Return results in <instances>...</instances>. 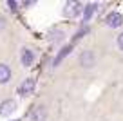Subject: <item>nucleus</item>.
<instances>
[{
	"mask_svg": "<svg viewBox=\"0 0 123 121\" xmlns=\"http://www.w3.org/2000/svg\"><path fill=\"white\" fill-rule=\"evenodd\" d=\"M78 61H80V65L83 69H92L96 65V54L92 53V51H83L80 54V58H78Z\"/></svg>",
	"mask_w": 123,
	"mask_h": 121,
	"instance_id": "obj_1",
	"label": "nucleus"
},
{
	"mask_svg": "<svg viewBox=\"0 0 123 121\" xmlns=\"http://www.w3.org/2000/svg\"><path fill=\"white\" fill-rule=\"evenodd\" d=\"M16 110V101L15 99H6L0 103V116H9Z\"/></svg>",
	"mask_w": 123,
	"mask_h": 121,
	"instance_id": "obj_2",
	"label": "nucleus"
},
{
	"mask_svg": "<svg viewBox=\"0 0 123 121\" xmlns=\"http://www.w3.org/2000/svg\"><path fill=\"white\" fill-rule=\"evenodd\" d=\"M33 91H35V79L33 78H27L25 81L18 87V94L20 96H29Z\"/></svg>",
	"mask_w": 123,
	"mask_h": 121,
	"instance_id": "obj_3",
	"label": "nucleus"
},
{
	"mask_svg": "<svg viewBox=\"0 0 123 121\" xmlns=\"http://www.w3.org/2000/svg\"><path fill=\"white\" fill-rule=\"evenodd\" d=\"M105 22H107V25L109 27H119L123 24V16L119 15V13H109L107 15V18H105Z\"/></svg>",
	"mask_w": 123,
	"mask_h": 121,
	"instance_id": "obj_4",
	"label": "nucleus"
},
{
	"mask_svg": "<svg viewBox=\"0 0 123 121\" xmlns=\"http://www.w3.org/2000/svg\"><path fill=\"white\" fill-rule=\"evenodd\" d=\"M29 117H31L33 121H45V117H47L45 107L40 105V107H36V109H33V112L29 114Z\"/></svg>",
	"mask_w": 123,
	"mask_h": 121,
	"instance_id": "obj_5",
	"label": "nucleus"
},
{
	"mask_svg": "<svg viewBox=\"0 0 123 121\" xmlns=\"http://www.w3.org/2000/svg\"><path fill=\"white\" fill-rule=\"evenodd\" d=\"M80 13V4L78 2H67L63 7V15L65 16H76Z\"/></svg>",
	"mask_w": 123,
	"mask_h": 121,
	"instance_id": "obj_6",
	"label": "nucleus"
},
{
	"mask_svg": "<svg viewBox=\"0 0 123 121\" xmlns=\"http://www.w3.org/2000/svg\"><path fill=\"white\" fill-rule=\"evenodd\" d=\"M11 79V67L6 63H0V85L7 83Z\"/></svg>",
	"mask_w": 123,
	"mask_h": 121,
	"instance_id": "obj_7",
	"label": "nucleus"
},
{
	"mask_svg": "<svg viewBox=\"0 0 123 121\" xmlns=\"http://www.w3.org/2000/svg\"><path fill=\"white\" fill-rule=\"evenodd\" d=\"M33 60H35V53L29 51V49H25L22 53V63H24V67H29V65L33 63Z\"/></svg>",
	"mask_w": 123,
	"mask_h": 121,
	"instance_id": "obj_8",
	"label": "nucleus"
},
{
	"mask_svg": "<svg viewBox=\"0 0 123 121\" xmlns=\"http://www.w3.org/2000/svg\"><path fill=\"white\" fill-rule=\"evenodd\" d=\"M49 38H51V42H53V43H60V42H63L65 34L62 33V31H51V33H49Z\"/></svg>",
	"mask_w": 123,
	"mask_h": 121,
	"instance_id": "obj_9",
	"label": "nucleus"
},
{
	"mask_svg": "<svg viewBox=\"0 0 123 121\" xmlns=\"http://www.w3.org/2000/svg\"><path fill=\"white\" fill-rule=\"evenodd\" d=\"M94 9H96V6H87V9H85V20H89L94 15Z\"/></svg>",
	"mask_w": 123,
	"mask_h": 121,
	"instance_id": "obj_10",
	"label": "nucleus"
},
{
	"mask_svg": "<svg viewBox=\"0 0 123 121\" xmlns=\"http://www.w3.org/2000/svg\"><path fill=\"white\" fill-rule=\"evenodd\" d=\"M69 51H71V45H67V47H65V49L62 51V54H60V56H58V58H56V61H54V63H56V65H58V63H60V60H62V58H65V56H67V54H69Z\"/></svg>",
	"mask_w": 123,
	"mask_h": 121,
	"instance_id": "obj_11",
	"label": "nucleus"
},
{
	"mask_svg": "<svg viewBox=\"0 0 123 121\" xmlns=\"http://www.w3.org/2000/svg\"><path fill=\"white\" fill-rule=\"evenodd\" d=\"M116 43H118V47H119V51H123V33L118 36V40H116Z\"/></svg>",
	"mask_w": 123,
	"mask_h": 121,
	"instance_id": "obj_12",
	"label": "nucleus"
},
{
	"mask_svg": "<svg viewBox=\"0 0 123 121\" xmlns=\"http://www.w3.org/2000/svg\"><path fill=\"white\" fill-rule=\"evenodd\" d=\"M24 6H25V7H31V6H35V2H24Z\"/></svg>",
	"mask_w": 123,
	"mask_h": 121,
	"instance_id": "obj_13",
	"label": "nucleus"
},
{
	"mask_svg": "<svg viewBox=\"0 0 123 121\" xmlns=\"http://www.w3.org/2000/svg\"><path fill=\"white\" fill-rule=\"evenodd\" d=\"M0 27H4V20L2 18H0Z\"/></svg>",
	"mask_w": 123,
	"mask_h": 121,
	"instance_id": "obj_14",
	"label": "nucleus"
},
{
	"mask_svg": "<svg viewBox=\"0 0 123 121\" xmlns=\"http://www.w3.org/2000/svg\"><path fill=\"white\" fill-rule=\"evenodd\" d=\"M15 121H16V119H15Z\"/></svg>",
	"mask_w": 123,
	"mask_h": 121,
	"instance_id": "obj_15",
	"label": "nucleus"
}]
</instances>
